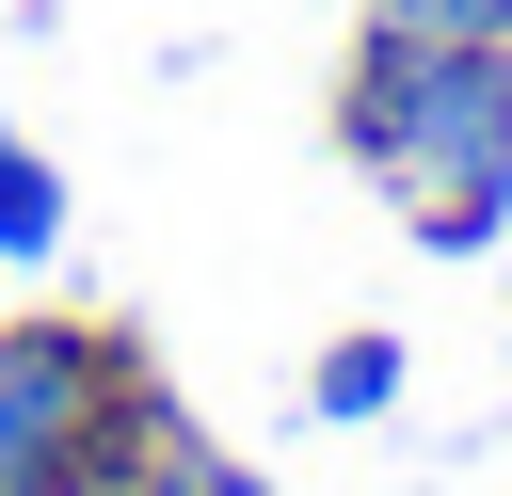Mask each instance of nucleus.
Instances as JSON below:
<instances>
[{"label":"nucleus","mask_w":512,"mask_h":496,"mask_svg":"<svg viewBox=\"0 0 512 496\" xmlns=\"http://www.w3.org/2000/svg\"><path fill=\"white\" fill-rule=\"evenodd\" d=\"M336 160L432 240V256H480L512 224V48H464V32H352L336 64Z\"/></svg>","instance_id":"1"},{"label":"nucleus","mask_w":512,"mask_h":496,"mask_svg":"<svg viewBox=\"0 0 512 496\" xmlns=\"http://www.w3.org/2000/svg\"><path fill=\"white\" fill-rule=\"evenodd\" d=\"M160 432H176V400H160L128 320H96V304H16L0 320V496L80 480V464H144Z\"/></svg>","instance_id":"2"},{"label":"nucleus","mask_w":512,"mask_h":496,"mask_svg":"<svg viewBox=\"0 0 512 496\" xmlns=\"http://www.w3.org/2000/svg\"><path fill=\"white\" fill-rule=\"evenodd\" d=\"M0 256H16V272H32V256H64V160H48V144H16V128H0Z\"/></svg>","instance_id":"3"},{"label":"nucleus","mask_w":512,"mask_h":496,"mask_svg":"<svg viewBox=\"0 0 512 496\" xmlns=\"http://www.w3.org/2000/svg\"><path fill=\"white\" fill-rule=\"evenodd\" d=\"M400 368H416V352H400V336H336V352H320V384H304V400H320V416H336V432H352V416H384V400H400Z\"/></svg>","instance_id":"4"},{"label":"nucleus","mask_w":512,"mask_h":496,"mask_svg":"<svg viewBox=\"0 0 512 496\" xmlns=\"http://www.w3.org/2000/svg\"><path fill=\"white\" fill-rule=\"evenodd\" d=\"M128 496H272V480H256V464H224V448H208V432L176 416V432H160V448L128 464Z\"/></svg>","instance_id":"5"},{"label":"nucleus","mask_w":512,"mask_h":496,"mask_svg":"<svg viewBox=\"0 0 512 496\" xmlns=\"http://www.w3.org/2000/svg\"><path fill=\"white\" fill-rule=\"evenodd\" d=\"M384 32H464V48H512V0H368Z\"/></svg>","instance_id":"6"},{"label":"nucleus","mask_w":512,"mask_h":496,"mask_svg":"<svg viewBox=\"0 0 512 496\" xmlns=\"http://www.w3.org/2000/svg\"><path fill=\"white\" fill-rule=\"evenodd\" d=\"M16 496H128V464H80V480H16Z\"/></svg>","instance_id":"7"}]
</instances>
